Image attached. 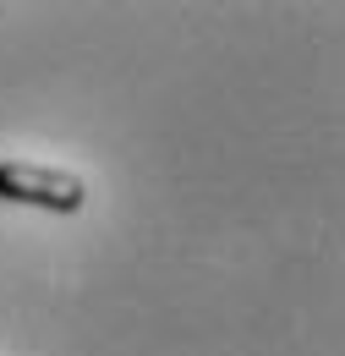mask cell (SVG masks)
<instances>
[{"label": "cell", "instance_id": "cell-1", "mask_svg": "<svg viewBox=\"0 0 345 356\" xmlns=\"http://www.w3.org/2000/svg\"><path fill=\"white\" fill-rule=\"evenodd\" d=\"M0 203H22V209H49V214H77L88 203L83 176L72 170H49L28 159H0Z\"/></svg>", "mask_w": 345, "mask_h": 356}]
</instances>
